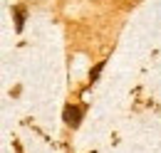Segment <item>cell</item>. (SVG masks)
<instances>
[{
	"mask_svg": "<svg viewBox=\"0 0 161 153\" xmlns=\"http://www.w3.org/2000/svg\"><path fill=\"white\" fill-rule=\"evenodd\" d=\"M15 20H18V30H22V22H25V10L22 8L15 10Z\"/></svg>",
	"mask_w": 161,
	"mask_h": 153,
	"instance_id": "cell-2",
	"label": "cell"
},
{
	"mask_svg": "<svg viewBox=\"0 0 161 153\" xmlns=\"http://www.w3.org/2000/svg\"><path fill=\"white\" fill-rule=\"evenodd\" d=\"M82 114H84V111H82L80 106H72V104H69V106H64L62 119H64V124H67V126L77 129V126H80V121H82Z\"/></svg>",
	"mask_w": 161,
	"mask_h": 153,
	"instance_id": "cell-1",
	"label": "cell"
},
{
	"mask_svg": "<svg viewBox=\"0 0 161 153\" xmlns=\"http://www.w3.org/2000/svg\"><path fill=\"white\" fill-rule=\"evenodd\" d=\"M102 69H104V62H99V64H97V67H94V69H92V74H89V79H92V82H94V79H97V76L102 74Z\"/></svg>",
	"mask_w": 161,
	"mask_h": 153,
	"instance_id": "cell-3",
	"label": "cell"
}]
</instances>
